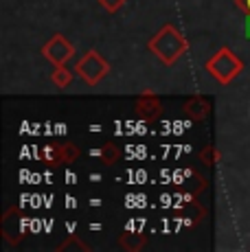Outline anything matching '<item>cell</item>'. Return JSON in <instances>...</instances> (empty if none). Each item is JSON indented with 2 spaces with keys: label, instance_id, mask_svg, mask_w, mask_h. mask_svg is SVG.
<instances>
[{
  "label": "cell",
  "instance_id": "cell-1",
  "mask_svg": "<svg viewBox=\"0 0 250 252\" xmlns=\"http://www.w3.org/2000/svg\"><path fill=\"white\" fill-rule=\"evenodd\" d=\"M185 46L187 44H185V40H182V35L174 27H169V24L150 42V48L165 64H174L178 57L185 53Z\"/></svg>",
  "mask_w": 250,
  "mask_h": 252
},
{
  "label": "cell",
  "instance_id": "cell-2",
  "mask_svg": "<svg viewBox=\"0 0 250 252\" xmlns=\"http://www.w3.org/2000/svg\"><path fill=\"white\" fill-rule=\"evenodd\" d=\"M206 70H209L219 84H226V81H230L239 70H242V62H239L228 48H222V51H218L209 60Z\"/></svg>",
  "mask_w": 250,
  "mask_h": 252
},
{
  "label": "cell",
  "instance_id": "cell-3",
  "mask_svg": "<svg viewBox=\"0 0 250 252\" xmlns=\"http://www.w3.org/2000/svg\"><path fill=\"white\" fill-rule=\"evenodd\" d=\"M77 72L81 75V79H84L86 84L94 86L108 75V64H105V60L99 57V53L90 51L88 55H84V60L77 64Z\"/></svg>",
  "mask_w": 250,
  "mask_h": 252
},
{
  "label": "cell",
  "instance_id": "cell-4",
  "mask_svg": "<svg viewBox=\"0 0 250 252\" xmlns=\"http://www.w3.org/2000/svg\"><path fill=\"white\" fill-rule=\"evenodd\" d=\"M44 57L51 62V64H55V66H64L66 62L73 57V53H75V48L70 46V42L66 40V37H62V35H55L53 40L49 42V44L44 46Z\"/></svg>",
  "mask_w": 250,
  "mask_h": 252
},
{
  "label": "cell",
  "instance_id": "cell-5",
  "mask_svg": "<svg viewBox=\"0 0 250 252\" xmlns=\"http://www.w3.org/2000/svg\"><path fill=\"white\" fill-rule=\"evenodd\" d=\"M51 79H53V84H55V86H60V88H66V86L73 81V72L66 68V64L64 66H57Z\"/></svg>",
  "mask_w": 250,
  "mask_h": 252
},
{
  "label": "cell",
  "instance_id": "cell-6",
  "mask_svg": "<svg viewBox=\"0 0 250 252\" xmlns=\"http://www.w3.org/2000/svg\"><path fill=\"white\" fill-rule=\"evenodd\" d=\"M99 2L103 4V7L108 9L110 13H114V11H117V9H119V7H121V4L125 2V0H99Z\"/></svg>",
  "mask_w": 250,
  "mask_h": 252
},
{
  "label": "cell",
  "instance_id": "cell-7",
  "mask_svg": "<svg viewBox=\"0 0 250 252\" xmlns=\"http://www.w3.org/2000/svg\"><path fill=\"white\" fill-rule=\"evenodd\" d=\"M237 7L242 9L246 16H250V0H237Z\"/></svg>",
  "mask_w": 250,
  "mask_h": 252
},
{
  "label": "cell",
  "instance_id": "cell-8",
  "mask_svg": "<svg viewBox=\"0 0 250 252\" xmlns=\"http://www.w3.org/2000/svg\"><path fill=\"white\" fill-rule=\"evenodd\" d=\"M244 35L250 37V16L246 18V22H244Z\"/></svg>",
  "mask_w": 250,
  "mask_h": 252
}]
</instances>
